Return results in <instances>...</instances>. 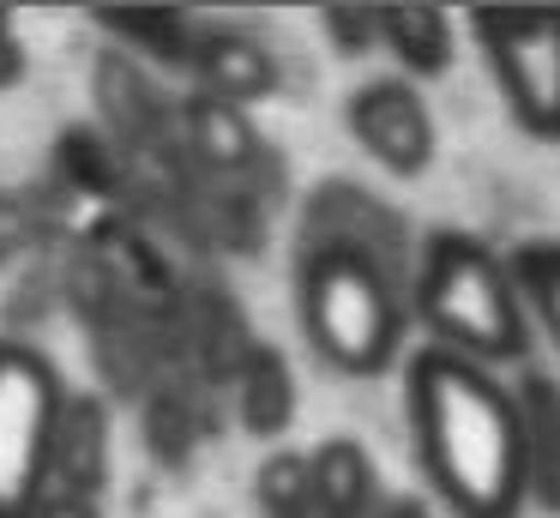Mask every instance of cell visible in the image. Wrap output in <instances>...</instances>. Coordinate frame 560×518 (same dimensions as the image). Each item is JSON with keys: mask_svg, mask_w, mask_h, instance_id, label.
<instances>
[{"mask_svg": "<svg viewBox=\"0 0 560 518\" xmlns=\"http://www.w3.org/2000/svg\"><path fill=\"white\" fill-rule=\"evenodd\" d=\"M61 373L43 349L0 337V518H31L55 488Z\"/></svg>", "mask_w": 560, "mask_h": 518, "instance_id": "277c9868", "label": "cell"}, {"mask_svg": "<svg viewBox=\"0 0 560 518\" xmlns=\"http://www.w3.org/2000/svg\"><path fill=\"white\" fill-rule=\"evenodd\" d=\"M326 31L343 55H362L380 43V7H326Z\"/></svg>", "mask_w": 560, "mask_h": 518, "instance_id": "2e32d148", "label": "cell"}, {"mask_svg": "<svg viewBox=\"0 0 560 518\" xmlns=\"http://www.w3.org/2000/svg\"><path fill=\"white\" fill-rule=\"evenodd\" d=\"M0 265H7V241H0Z\"/></svg>", "mask_w": 560, "mask_h": 518, "instance_id": "ffe728a7", "label": "cell"}, {"mask_svg": "<svg viewBox=\"0 0 560 518\" xmlns=\"http://www.w3.org/2000/svg\"><path fill=\"white\" fill-rule=\"evenodd\" d=\"M518 410H524V446H530V500L560 513V380L555 373H524Z\"/></svg>", "mask_w": 560, "mask_h": 518, "instance_id": "9c48e42d", "label": "cell"}, {"mask_svg": "<svg viewBox=\"0 0 560 518\" xmlns=\"http://www.w3.org/2000/svg\"><path fill=\"white\" fill-rule=\"evenodd\" d=\"M470 31L512 120L536 139H560V7H482Z\"/></svg>", "mask_w": 560, "mask_h": 518, "instance_id": "5b68a950", "label": "cell"}, {"mask_svg": "<svg viewBox=\"0 0 560 518\" xmlns=\"http://www.w3.org/2000/svg\"><path fill=\"white\" fill-rule=\"evenodd\" d=\"M314 494H319V518H362L374 506V458L362 452V440H326L314 446Z\"/></svg>", "mask_w": 560, "mask_h": 518, "instance_id": "30bf717a", "label": "cell"}, {"mask_svg": "<svg viewBox=\"0 0 560 518\" xmlns=\"http://www.w3.org/2000/svg\"><path fill=\"white\" fill-rule=\"evenodd\" d=\"M254 500L266 518H319V494H314V458L302 452H271L254 470Z\"/></svg>", "mask_w": 560, "mask_h": 518, "instance_id": "5bb4252c", "label": "cell"}, {"mask_svg": "<svg viewBox=\"0 0 560 518\" xmlns=\"http://www.w3.org/2000/svg\"><path fill=\"white\" fill-rule=\"evenodd\" d=\"M350 139L392 175H422L434 163V115L410 79H368L343 96Z\"/></svg>", "mask_w": 560, "mask_h": 518, "instance_id": "8992f818", "label": "cell"}, {"mask_svg": "<svg viewBox=\"0 0 560 518\" xmlns=\"http://www.w3.org/2000/svg\"><path fill=\"white\" fill-rule=\"evenodd\" d=\"M295 422V373L283 361V349L259 344L242 361V428L259 440H278Z\"/></svg>", "mask_w": 560, "mask_h": 518, "instance_id": "8fae6325", "label": "cell"}, {"mask_svg": "<svg viewBox=\"0 0 560 518\" xmlns=\"http://www.w3.org/2000/svg\"><path fill=\"white\" fill-rule=\"evenodd\" d=\"M512 277H518V289L530 296V308H536V320L548 325V337L560 344V241H530V248H518Z\"/></svg>", "mask_w": 560, "mask_h": 518, "instance_id": "9a60e30c", "label": "cell"}, {"mask_svg": "<svg viewBox=\"0 0 560 518\" xmlns=\"http://www.w3.org/2000/svg\"><path fill=\"white\" fill-rule=\"evenodd\" d=\"M380 43L404 60L410 79L452 67V19L440 7H380Z\"/></svg>", "mask_w": 560, "mask_h": 518, "instance_id": "7c38bea8", "label": "cell"}, {"mask_svg": "<svg viewBox=\"0 0 560 518\" xmlns=\"http://www.w3.org/2000/svg\"><path fill=\"white\" fill-rule=\"evenodd\" d=\"M386 518H434V506H428V500H392Z\"/></svg>", "mask_w": 560, "mask_h": 518, "instance_id": "d6986e66", "label": "cell"}, {"mask_svg": "<svg viewBox=\"0 0 560 518\" xmlns=\"http://www.w3.org/2000/svg\"><path fill=\"white\" fill-rule=\"evenodd\" d=\"M416 308L440 349H458L470 361H512L524 356L518 277L494 260V248L464 229H440L422 248V277H416Z\"/></svg>", "mask_w": 560, "mask_h": 518, "instance_id": "3957f363", "label": "cell"}, {"mask_svg": "<svg viewBox=\"0 0 560 518\" xmlns=\"http://www.w3.org/2000/svg\"><path fill=\"white\" fill-rule=\"evenodd\" d=\"M19 72H25V43L13 36V12L0 7V91H7Z\"/></svg>", "mask_w": 560, "mask_h": 518, "instance_id": "e0dca14e", "label": "cell"}, {"mask_svg": "<svg viewBox=\"0 0 560 518\" xmlns=\"http://www.w3.org/2000/svg\"><path fill=\"white\" fill-rule=\"evenodd\" d=\"M295 313L302 332L331 368L343 373H386L404 349V296L386 277V265L374 260L368 241L350 235H326L302 253L295 272Z\"/></svg>", "mask_w": 560, "mask_h": 518, "instance_id": "7a4b0ae2", "label": "cell"}, {"mask_svg": "<svg viewBox=\"0 0 560 518\" xmlns=\"http://www.w3.org/2000/svg\"><path fill=\"white\" fill-rule=\"evenodd\" d=\"M404 410L422 470L458 518H518L530 500V446L518 392L458 349H416L404 368Z\"/></svg>", "mask_w": 560, "mask_h": 518, "instance_id": "6da1fadb", "label": "cell"}, {"mask_svg": "<svg viewBox=\"0 0 560 518\" xmlns=\"http://www.w3.org/2000/svg\"><path fill=\"white\" fill-rule=\"evenodd\" d=\"M194 72H199V84H206V96H223V103H235V108H247V103L278 91V60H271V48L254 43L247 31H199Z\"/></svg>", "mask_w": 560, "mask_h": 518, "instance_id": "52a82bcc", "label": "cell"}, {"mask_svg": "<svg viewBox=\"0 0 560 518\" xmlns=\"http://www.w3.org/2000/svg\"><path fill=\"white\" fill-rule=\"evenodd\" d=\"M187 139H194V151L206 157L211 169H242V163H254V151H259L247 108L223 103V96H206V91L187 103Z\"/></svg>", "mask_w": 560, "mask_h": 518, "instance_id": "4fadbf2b", "label": "cell"}, {"mask_svg": "<svg viewBox=\"0 0 560 518\" xmlns=\"http://www.w3.org/2000/svg\"><path fill=\"white\" fill-rule=\"evenodd\" d=\"M103 482H109V416L91 392H67L61 434H55V488L97 500Z\"/></svg>", "mask_w": 560, "mask_h": 518, "instance_id": "ba28073f", "label": "cell"}, {"mask_svg": "<svg viewBox=\"0 0 560 518\" xmlns=\"http://www.w3.org/2000/svg\"><path fill=\"white\" fill-rule=\"evenodd\" d=\"M31 518H97V500H85V494H67V488H49Z\"/></svg>", "mask_w": 560, "mask_h": 518, "instance_id": "ac0fdd59", "label": "cell"}]
</instances>
